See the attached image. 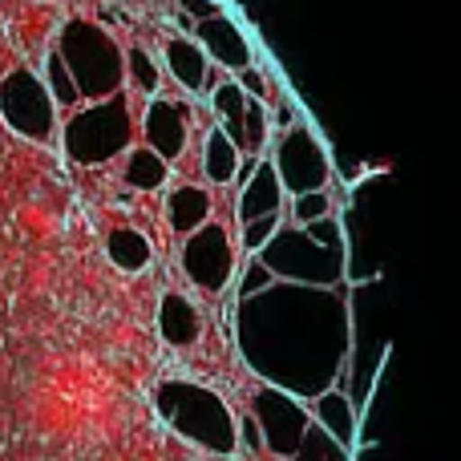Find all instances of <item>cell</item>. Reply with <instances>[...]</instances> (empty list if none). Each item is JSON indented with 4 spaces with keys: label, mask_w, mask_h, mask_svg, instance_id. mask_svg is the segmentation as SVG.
Masks as SVG:
<instances>
[{
    "label": "cell",
    "mask_w": 461,
    "mask_h": 461,
    "mask_svg": "<svg viewBox=\"0 0 461 461\" xmlns=\"http://www.w3.org/2000/svg\"><path fill=\"white\" fill-rule=\"evenodd\" d=\"M239 158H243V154H239V146L230 142V138L219 126H211L207 130V142H203V170H207L211 183H215V186L235 183Z\"/></svg>",
    "instance_id": "obj_19"
},
{
    "label": "cell",
    "mask_w": 461,
    "mask_h": 461,
    "mask_svg": "<svg viewBox=\"0 0 461 461\" xmlns=\"http://www.w3.org/2000/svg\"><path fill=\"white\" fill-rule=\"evenodd\" d=\"M41 81H45V89L53 94L57 110H73V105L81 102V89L77 81H73L69 65H65V57L57 53V49H49L45 61H41Z\"/></svg>",
    "instance_id": "obj_21"
},
{
    "label": "cell",
    "mask_w": 461,
    "mask_h": 461,
    "mask_svg": "<svg viewBox=\"0 0 461 461\" xmlns=\"http://www.w3.org/2000/svg\"><path fill=\"white\" fill-rule=\"evenodd\" d=\"M57 53L65 57L81 97H89V102L122 94V86H126V53L102 24L65 21L61 32H57Z\"/></svg>",
    "instance_id": "obj_4"
},
{
    "label": "cell",
    "mask_w": 461,
    "mask_h": 461,
    "mask_svg": "<svg viewBox=\"0 0 461 461\" xmlns=\"http://www.w3.org/2000/svg\"><path fill=\"white\" fill-rule=\"evenodd\" d=\"M183 5V13L191 16V21H207V16H219V13H227L219 0H178Z\"/></svg>",
    "instance_id": "obj_29"
},
{
    "label": "cell",
    "mask_w": 461,
    "mask_h": 461,
    "mask_svg": "<svg viewBox=\"0 0 461 461\" xmlns=\"http://www.w3.org/2000/svg\"><path fill=\"white\" fill-rule=\"evenodd\" d=\"M142 138L158 158L175 162L183 158L186 138H191V126H186V110L178 102H167V97H150L142 113Z\"/></svg>",
    "instance_id": "obj_11"
},
{
    "label": "cell",
    "mask_w": 461,
    "mask_h": 461,
    "mask_svg": "<svg viewBox=\"0 0 461 461\" xmlns=\"http://www.w3.org/2000/svg\"><path fill=\"white\" fill-rule=\"evenodd\" d=\"M158 332H162V340L175 344V348H191L203 332L199 308H194L183 292H167L158 303Z\"/></svg>",
    "instance_id": "obj_16"
},
{
    "label": "cell",
    "mask_w": 461,
    "mask_h": 461,
    "mask_svg": "<svg viewBox=\"0 0 461 461\" xmlns=\"http://www.w3.org/2000/svg\"><path fill=\"white\" fill-rule=\"evenodd\" d=\"M65 154L81 167H97L110 158H126L134 146V110H130V94H110L102 102H89L86 110L69 113L61 130Z\"/></svg>",
    "instance_id": "obj_5"
},
{
    "label": "cell",
    "mask_w": 461,
    "mask_h": 461,
    "mask_svg": "<svg viewBox=\"0 0 461 461\" xmlns=\"http://www.w3.org/2000/svg\"><path fill=\"white\" fill-rule=\"evenodd\" d=\"M308 409H312V425H320L332 441H340L344 449L360 446V409L344 389L320 393V397L308 401Z\"/></svg>",
    "instance_id": "obj_12"
},
{
    "label": "cell",
    "mask_w": 461,
    "mask_h": 461,
    "mask_svg": "<svg viewBox=\"0 0 461 461\" xmlns=\"http://www.w3.org/2000/svg\"><path fill=\"white\" fill-rule=\"evenodd\" d=\"M154 405H158V417L183 441L199 446L211 457H235L239 421L215 389L194 381H162L154 393Z\"/></svg>",
    "instance_id": "obj_3"
},
{
    "label": "cell",
    "mask_w": 461,
    "mask_h": 461,
    "mask_svg": "<svg viewBox=\"0 0 461 461\" xmlns=\"http://www.w3.org/2000/svg\"><path fill=\"white\" fill-rule=\"evenodd\" d=\"M235 344L263 384L312 401L336 389L352 357V312L340 287L284 284L235 303Z\"/></svg>",
    "instance_id": "obj_1"
},
{
    "label": "cell",
    "mask_w": 461,
    "mask_h": 461,
    "mask_svg": "<svg viewBox=\"0 0 461 461\" xmlns=\"http://www.w3.org/2000/svg\"><path fill=\"white\" fill-rule=\"evenodd\" d=\"M239 446H243L251 457H259L263 449H267V446H263V429H259V421H255L251 413L239 417Z\"/></svg>",
    "instance_id": "obj_28"
},
{
    "label": "cell",
    "mask_w": 461,
    "mask_h": 461,
    "mask_svg": "<svg viewBox=\"0 0 461 461\" xmlns=\"http://www.w3.org/2000/svg\"><path fill=\"white\" fill-rule=\"evenodd\" d=\"M251 417L263 429V446L267 454L292 461L295 449L303 446V433L312 429V409L295 393L276 389V384H259L251 393Z\"/></svg>",
    "instance_id": "obj_8"
},
{
    "label": "cell",
    "mask_w": 461,
    "mask_h": 461,
    "mask_svg": "<svg viewBox=\"0 0 461 461\" xmlns=\"http://www.w3.org/2000/svg\"><path fill=\"white\" fill-rule=\"evenodd\" d=\"M336 215V199L332 191H308V194H292V203H287V219H292V227H308L316 223V219H328Z\"/></svg>",
    "instance_id": "obj_23"
},
{
    "label": "cell",
    "mask_w": 461,
    "mask_h": 461,
    "mask_svg": "<svg viewBox=\"0 0 461 461\" xmlns=\"http://www.w3.org/2000/svg\"><path fill=\"white\" fill-rule=\"evenodd\" d=\"M167 175H170V162L158 158L146 142L126 150V183L134 186V191H158V186L167 183Z\"/></svg>",
    "instance_id": "obj_20"
},
{
    "label": "cell",
    "mask_w": 461,
    "mask_h": 461,
    "mask_svg": "<svg viewBox=\"0 0 461 461\" xmlns=\"http://www.w3.org/2000/svg\"><path fill=\"white\" fill-rule=\"evenodd\" d=\"M247 105H251V97L239 86V77H219L215 86H211V110H215V118H219V130L239 146V154L247 150V134H243Z\"/></svg>",
    "instance_id": "obj_15"
},
{
    "label": "cell",
    "mask_w": 461,
    "mask_h": 461,
    "mask_svg": "<svg viewBox=\"0 0 461 461\" xmlns=\"http://www.w3.org/2000/svg\"><path fill=\"white\" fill-rule=\"evenodd\" d=\"M292 461H352V449H344L340 441H332L320 425H312V429L303 433V446L295 449Z\"/></svg>",
    "instance_id": "obj_24"
},
{
    "label": "cell",
    "mask_w": 461,
    "mask_h": 461,
    "mask_svg": "<svg viewBox=\"0 0 461 461\" xmlns=\"http://www.w3.org/2000/svg\"><path fill=\"white\" fill-rule=\"evenodd\" d=\"M235 77H239V86L247 89V97H255V102H263V105L279 102V86L271 81V73L263 69V65H251V69L235 73Z\"/></svg>",
    "instance_id": "obj_27"
},
{
    "label": "cell",
    "mask_w": 461,
    "mask_h": 461,
    "mask_svg": "<svg viewBox=\"0 0 461 461\" xmlns=\"http://www.w3.org/2000/svg\"><path fill=\"white\" fill-rule=\"evenodd\" d=\"M352 461H389L381 441H360L357 449H352Z\"/></svg>",
    "instance_id": "obj_30"
},
{
    "label": "cell",
    "mask_w": 461,
    "mask_h": 461,
    "mask_svg": "<svg viewBox=\"0 0 461 461\" xmlns=\"http://www.w3.org/2000/svg\"><path fill=\"white\" fill-rule=\"evenodd\" d=\"M239 271L235 243H230L223 223H203L194 235L183 239V276L191 279L199 292L219 295Z\"/></svg>",
    "instance_id": "obj_9"
},
{
    "label": "cell",
    "mask_w": 461,
    "mask_h": 461,
    "mask_svg": "<svg viewBox=\"0 0 461 461\" xmlns=\"http://www.w3.org/2000/svg\"><path fill=\"white\" fill-rule=\"evenodd\" d=\"M279 279L271 276V267H263L259 255H251V259L243 263V267L235 271V300H251V295H263L267 287H276Z\"/></svg>",
    "instance_id": "obj_25"
},
{
    "label": "cell",
    "mask_w": 461,
    "mask_h": 461,
    "mask_svg": "<svg viewBox=\"0 0 461 461\" xmlns=\"http://www.w3.org/2000/svg\"><path fill=\"white\" fill-rule=\"evenodd\" d=\"M263 267L284 284L303 287H344L348 279V227L340 215L316 219L308 227L284 223L259 251Z\"/></svg>",
    "instance_id": "obj_2"
},
{
    "label": "cell",
    "mask_w": 461,
    "mask_h": 461,
    "mask_svg": "<svg viewBox=\"0 0 461 461\" xmlns=\"http://www.w3.org/2000/svg\"><path fill=\"white\" fill-rule=\"evenodd\" d=\"M243 227V235H239V243H243L247 255H259L263 247L276 239V230L284 227V211L279 215H263V219H251V223H239Z\"/></svg>",
    "instance_id": "obj_26"
},
{
    "label": "cell",
    "mask_w": 461,
    "mask_h": 461,
    "mask_svg": "<svg viewBox=\"0 0 461 461\" xmlns=\"http://www.w3.org/2000/svg\"><path fill=\"white\" fill-rule=\"evenodd\" d=\"M167 223L175 235H194L203 223H211V191L194 183H183L167 194Z\"/></svg>",
    "instance_id": "obj_17"
},
{
    "label": "cell",
    "mask_w": 461,
    "mask_h": 461,
    "mask_svg": "<svg viewBox=\"0 0 461 461\" xmlns=\"http://www.w3.org/2000/svg\"><path fill=\"white\" fill-rule=\"evenodd\" d=\"M105 255L118 271H146L150 267V239L134 227H113L110 239H105Z\"/></svg>",
    "instance_id": "obj_18"
},
{
    "label": "cell",
    "mask_w": 461,
    "mask_h": 461,
    "mask_svg": "<svg viewBox=\"0 0 461 461\" xmlns=\"http://www.w3.org/2000/svg\"><path fill=\"white\" fill-rule=\"evenodd\" d=\"M0 113L5 122L29 142H53L57 134V102L45 89V81L29 69L16 65L0 77Z\"/></svg>",
    "instance_id": "obj_6"
},
{
    "label": "cell",
    "mask_w": 461,
    "mask_h": 461,
    "mask_svg": "<svg viewBox=\"0 0 461 461\" xmlns=\"http://www.w3.org/2000/svg\"><path fill=\"white\" fill-rule=\"evenodd\" d=\"M279 170V183L287 194H308V191H324L328 178H332V158H328V146L320 142V134L312 130V122H295L284 130V138L276 142L271 154Z\"/></svg>",
    "instance_id": "obj_7"
},
{
    "label": "cell",
    "mask_w": 461,
    "mask_h": 461,
    "mask_svg": "<svg viewBox=\"0 0 461 461\" xmlns=\"http://www.w3.org/2000/svg\"><path fill=\"white\" fill-rule=\"evenodd\" d=\"M126 81L134 86V94H142L146 102H150L162 89V65L154 61L142 45H130L126 49Z\"/></svg>",
    "instance_id": "obj_22"
},
{
    "label": "cell",
    "mask_w": 461,
    "mask_h": 461,
    "mask_svg": "<svg viewBox=\"0 0 461 461\" xmlns=\"http://www.w3.org/2000/svg\"><path fill=\"white\" fill-rule=\"evenodd\" d=\"M162 61H167V73L186 89V94H199V89L211 86V57L203 53L199 41H191V37H170V41H167V53H162Z\"/></svg>",
    "instance_id": "obj_14"
},
{
    "label": "cell",
    "mask_w": 461,
    "mask_h": 461,
    "mask_svg": "<svg viewBox=\"0 0 461 461\" xmlns=\"http://www.w3.org/2000/svg\"><path fill=\"white\" fill-rule=\"evenodd\" d=\"M191 29H194V41L203 45V53L211 57V65L227 69L230 77L255 65V45H251V37H247L243 24H239L230 13L207 16V21H194Z\"/></svg>",
    "instance_id": "obj_10"
},
{
    "label": "cell",
    "mask_w": 461,
    "mask_h": 461,
    "mask_svg": "<svg viewBox=\"0 0 461 461\" xmlns=\"http://www.w3.org/2000/svg\"><path fill=\"white\" fill-rule=\"evenodd\" d=\"M284 183H279V170L271 158H259L255 175L239 186V223H251V219H263V215H279L284 211Z\"/></svg>",
    "instance_id": "obj_13"
}]
</instances>
